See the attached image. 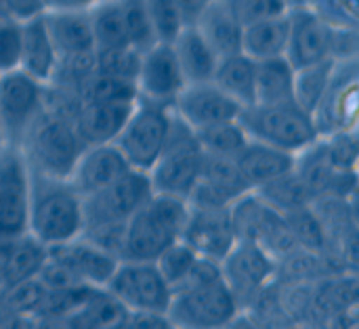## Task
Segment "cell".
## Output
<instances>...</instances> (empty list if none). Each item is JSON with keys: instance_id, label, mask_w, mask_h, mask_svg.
I'll return each mask as SVG.
<instances>
[{"instance_id": "7a4b0ae2", "label": "cell", "mask_w": 359, "mask_h": 329, "mask_svg": "<svg viewBox=\"0 0 359 329\" xmlns=\"http://www.w3.org/2000/svg\"><path fill=\"white\" fill-rule=\"evenodd\" d=\"M187 212V200L151 193L124 225L120 260H156L160 252L181 239Z\"/></svg>"}, {"instance_id": "e0dca14e", "label": "cell", "mask_w": 359, "mask_h": 329, "mask_svg": "<svg viewBox=\"0 0 359 329\" xmlns=\"http://www.w3.org/2000/svg\"><path fill=\"white\" fill-rule=\"evenodd\" d=\"M236 231L229 216V206H191L187 212L181 241H185L198 256L221 262L236 244Z\"/></svg>"}, {"instance_id": "d6986e66", "label": "cell", "mask_w": 359, "mask_h": 329, "mask_svg": "<svg viewBox=\"0 0 359 329\" xmlns=\"http://www.w3.org/2000/svg\"><path fill=\"white\" fill-rule=\"evenodd\" d=\"M248 191L252 189L242 176L233 158H217L204 153L202 172L187 197V204L225 208Z\"/></svg>"}, {"instance_id": "836d02e7", "label": "cell", "mask_w": 359, "mask_h": 329, "mask_svg": "<svg viewBox=\"0 0 359 329\" xmlns=\"http://www.w3.org/2000/svg\"><path fill=\"white\" fill-rule=\"evenodd\" d=\"M332 67H334V61L324 59V61L294 69V103L301 109H305L309 115L313 113L316 105L320 103L326 86L330 82Z\"/></svg>"}, {"instance_id": "cb8c5ba5", "label": "cell", "mask_w": 359, "mask_h": 329, "mask_svg": "<svg viewBox=\"0 0 359 329\" xmlns=\"http://www.w3.org/2000/svg\"><path fill=\"white\" fill-rule=\"evenodd\" d=\"M57 50L48 36L42 15L21 21V52H19V69L48 86L57 71Z\"/></svg>"}, {"instance_id": "83f0119b", "label": "cell", "mask_w": 359, "mask_h": 329, "mask_svg": "<svg viewBox=\"0 0 359 329\" xmlns=\"http://www.w3.org/2000/svg\"><path fill=\"white\" fill-rule=\"evenodd\" d=\"M288 42V13L257 19L242 27V52L255 61L282 57Z\"/></svg>"}, {"instance_id": "8d00e7d4", "label": "cell", "mask_w": 359, "mask_h": 329, "mask_svg": "<svg viewBox=\"0 0 359 329\" xmlns=\"http://www.w3.org/2000/svg\"><path fill=\"white\" fill-rule=\"evenodd\" d=\"M139 61H141V52L130 44L95 50V71L118 80L135 82L139 71Z\"/></svg>"}, {"instance_id": "ac0fdd59", "label": "cell", "mask_w": 359, "mask_h": 329, "mask_svg": "<svg viewBox=\"0 0 359 329\" xmlns=\"http://www.w3.org/2000/svg\"><path fill=\"white\" fill-rule=\"evenodd\" d=\"M46 258L61 267L76 284L90 288H105L120 258L84 237H76L67 244L46 248Z\"/></svg>"}, {"instance_id": "74e56055", "label": "cell", "mask_w": 359, "mask_h": 329, "mask_svg": "<svg viewBox=\"0 0 359 329\" xmlns=\"http://www.w3.org/2000/svg\"><path fill=\"white\" fill-rule=\"evenodd\" d=\"M196 260H198V254L185 241L177 239L164 252H160L154 262H156L158 271L162 273V277L166 279V284L170 286V290H175L187 277V273L191 271Z\"/></svg>"}, {"instance_id": "44dd1931", "label": "cell", "mask_w": 359, "mask_h": 329, "mask_svg": "<svg viewBox=\"0 0 359 329\" xmlns=\"http://www.w3.org/2000/svg\"><path fill=\"white\" fill-rule=\"evenodd\" d=\"M128 170H133L126 162V158L120 153V149L114 143H99V145H86L80 153L74 170H72V185L76 191L86 197L120 176H124Z\"/></svg>"}, {"instance_id": "8992f818", "label": "cell", "mask_w": 359, "mask_h": 329, "mask_svg": "<svg viewBox=\"0 0 359 329\" xmlns=\"http://www.w3.org/2000/svg\"><path fill=\"white\" fill-rule=\"evenodd\" d=\"M166 317L170 328H225L240 319V307L219 277L172 290Z\"/></svg>"}, {"instance_id": "f546056e", "label": "cell", "mask_w": 359, "mask_h": 329, "mask_svg": "<svg viewBox=\"0 0 359 329\" xmlns=\"http://www.w3.org/2000/svg\"><path fill=\"white\" fill-rule=\"evenodd\" d=\"M255 103L261 105L294 103V67L284 55L257 61Z\"/></svg>"}, {"instance_id": "9c48e42d", "label": "cell", "mask_w": 359, "mask_h": 329, "mask_svg": "<svg viewBox=\"0 0 359 329\" xmlns=\"http://www.w3.org/2000/svg\"><path fill=\"white\" fill-rule=\"evenodd\" d=\"M105 290L126 313L166 315L172 298V290L154 260H120Z\"/></svg>"}, {"instance_id": "bcb514c9", "label": "cell", "mask_w": 359, "mask_h": 329, "mask_svg": "<svg viewBox=\"0 0 359 329\" xmlns=\"http://www.w3.org/2000/svg\"><path fill=\"white\" fill-rule=\"evenodd\" d=\"M212 0H177V6H179V13H181V19L185 25H191L196 23V19L200 17V13L210 4Z\"/></svg>"}, {"instance_id": "60d3db41", "label": "cell", "mask_w": 359, "mask_h": 329, "mask_svg": "<svg viewBox=\"0 0 359 329\" xmlns=\"http://www.w3.org/2000/svg\"><path fill=\"white\" fill-rule=\"evenodd\" d=\"M309 8L330 27H359V0H313Z\"/></svg>"}, {"instance_id": "f35d334b", "label": "cell", "mask_w": 359, "mask_h": 329, "mask_svg": "<svg viewBox=\"0 0 359 329\" xmlns=\"http://www.w3.org/2000/svg\"><path fill=\"white\" fill-rule=\"evenodd\" d=\"M328 160L334 168L345 172H358V130H345L322 136Z\"/></svg>"}, {"instance_id": "603a6c76", "label": "cell", "mask_w": 359, "mask_h": 329, "mask_svg": "<svg viewBox=\"0 0 359 329\" xmlns=\"http://www.w3.org/2000/svg\"><path fill=\"white\" fill-rule=\"evenodd\" d=\"M42 19L59 59L95 55V40H93L88 10L48 8L42 13Z\"/></svg>"}, {"instance_id": "8fae6325", "label": "cell", "mask_w": 359, "mask_h": 329, "mask_svg": "<svg viewBox=\"0 0 359 329\" xmlns=\"http://www.w3.org/2000/svg\"><path fill=\"white\" fill-rule=\"evenodd\" d=\"M154 193L147 172L128 170L111 185L84 197V229L124 227ZM82 229V231H84Z\"/></svg>"}, {"instance_id": "d590c367", "label": "cell", "mask_w": 359, "mask_h": 329, "mask_svg": "<svg viewBox=\"0 0 359 329\" xmlns=\"http://www.w3.org/2000/svg\"><path fill=\"white\" fill-rule=\"evenodd\" d=\"M120 13H122V23L126 31V40L133 48L143 52L151 44L158 42L151 17L147 13V6L143 0H118Z\"/></svg>"}, {"instance_id": "4fadbf2b", "label": "cell", "mask_w": 359, "mask_h": 329, "mask_svg": "<svg viewBox=\"0 0 359 329\" xmlns=\"http://www.w3.org/2000/svg\"><path fill=\"white\" fill-rule=\"evenodd\" d=\"M359 61H339L332 67L330 82L316 105L311 120L320 136L358 130Z\"/></svg>"}, {"instance_id": "f1b7e54d", "label": "cell", "mask_w": 359, "mask_h": 329, "mask_svg": "<svg viewBox=\"0 0 359 329\" xmlns=\"http://www.w3.org/2000/svg\"><path fill=\"white\" fill-rule=\"evenodd\" d=\"M255 78H257V61L244 55L242 50L219 57L212 82L229 94L238 105L248 107L255 103Z\"/></svg>"}, {"instance_id": "f6af8a7d", "label": "cell", "mask_w": 359, "mask_h": 329, "mask_svg": "<svg viewBox=\"0 0 359 329\" xmlns=\"http://www.w3.org/2000/svg\"><path fill=\"white\" fill-rule=\"evenodd\" d=\"M2 4V10L8 19H15V21H27V19H34L38 15H42L46 10V4L44 0H0Z\"/></svg>"}, {"instance_id": "52a82bcc", "label": "cell", "mask_w": 359, "mask_h": 329, "mask_svg": "<svg viewBox=\"0 0 359 329\" xmlns=\"http://www.w3.org/2000/svg\"><path fill=\"white\" fill-rule=\"evenodd\" d=\"M172 120L175 113L170 105L137 99L128 120L114 141L133 170L147 172L154 166L170 136Z\"/></svg>"}, {"instance_id": "e575fe53", "label": "cell", "mask_w": 359, "mask_h": 329, "mask_svg": "<svg viewBox=\"0 0 359 329\" xmlns=\"http://www.w3.org/2000/svg\"><path fill=\"white\" fill-rule=\"evenodd\" d=\"M196 136H198L200 147L204 149L206 155L233 158V160L248 141V134L244 132V128H242V124L238 120L215 124L210 128L198 130Z\"/></svg>"}, {"instance_id": "ab89813d", "label": "cell", "mask_w": 359, "mask_h": 329, "mask_svg": "<svg viewBox=\"0 0 359 329\" xmlns=\"http://www.w3.org/2000/svg\"><path fill=\"white\" fill-rule=\"evenodd\" d=\"M147 6V13L151 17L154 29L158 40L162 42H172L175 36L181 31L185 25L177 6V0H143Z\"/></svg>"}, {"instance_id": "681fc988", "label": "cell", "mask_w": 359, "mask_h": 329, "mask_svg": "<svg viewBox=\"0 0 359 329\" xmlns=\"http://www.w3.org/2000/svg\"><path fill=\"white\" fill-rule=\"evenodd\" d=\"M6 143H4V132H2V124H0V147H4Z\"/></svg>"}, {"instance_id": "c3c4849f", "label": "cell", "mask_w": 359, "mask_h": 329, "mask_svg": "<svg viewBox=\"0 0 359 329\" xmlns=\"http://www.w3.org/2000/svg\"><path fill=\"white\" fill-rule=\"evenodd\" d=\"M313 0H288V6L290 8H297V6H309Z\"/></svg>"}, {"instance_id": "b9f144b4", "label": "cell", "mask_w": 359, "mask_h": 329, "mask_svg": "<svg viewBox=\"0 0 359 329\" xmlns=\"http://www.w3.org/2000/svg\"><path fill=\"white\" fill-rule=\"evenodd\" d=\"M21 52V23L15 19L0 21V74L19 69Z\"/></svg>"}, {"instance_id": "d4e9b609", "label": "cell", "mask_w": 359, "mask_h": 329, "mask_svg": "<svg viewBox=\"0 0 359 329\" xmlns=\"http://www.w3.org/2000/svg\"><path fill=\"white\" fill-rule=\"evenodd\" d=\"M294 153L248 139L242 151L236 155V164L250 189H259L290 172L294 168Z\"/></svg>"}, {"instance_id": "484cf974", "label": "cell", "mask_w": 359, "mask_h": 329, "mask_svg": "<svg viewBox=\"0 0 359 329\" xmlns=\"http://www.w3.org/2000/svg\"><path fill=\"white\" fill-rule=\"evenodd\" d=\"M206 38L219 57L242 50V21L238 19L229 0H212L191 23Z\"/></svg>"}, {"instance_id": "7dc6e473", "label": "cell", "mask_w": 359, "mask_h": 329, "mask_svg": "<svg viewBox=\"0 0 359 329\" xmlns=\"http://www.w3.org/2000/svg\"><path fill=\"white\" fill-rule=\"evenodd\" d=\"M105 0H44L46 10L59 8V10H90L93 6L101 4Z\"/></svg>"}, {"instance_id": "4dcf8cb0", "label": "cell", "mask_w": 359, "mask_h": 329, "mask_svg": "<svg viewBox=\"0 0 359 329\" xmlns=\"http://www.w3.org/2000/svg\"><path fill=\"white\" fill-rule=\"evenodd\" d=\"M46 254L48 250L27 233L6 239V288L38 277L46 262Z\"/></svg>"}, {"instance_id": "ba28073f", "label": "cell", "mask_w": 359, "mask_h": 329, "mask_svg": "<svg viewBox=\"0 0 359 329\" xmlns=\"http://www.w3.org/2000/svg\"><path fill=\"white\" fill-rule=\"evenodd\" d=\"M231 225L238 239L259 244L273 260L299 248L286 218L269 206L257 191H248L229 206Z\"/></svg>"}, {"instance_id": "3957f363", "label": "cell", "mask_w": 359, "mask_h": 329, "mask_svg": "<svg viewBox=\"0 0 359 329\" xmlns=\"http://www.w3.org/2000/svg\"><path fill=\"white\" fill-rule=\"evenodd\" d=\"M84 147L74 122L50 109H44L19 145L29 172L48 178H69Z\"/></svg>"}, {"instance_id": "ee69618b", "label": "cell", "mask_w": 359, "mask_h": 329, "mask_svg": "<svg viewBox=\"0 0 359 329\" xmlns=\"http://www.w3.org/2000/svg\"><path fill=\"white\" fill-rule=\"evenodd\" d=\"M328 57L339 61H359V27H330Z\"/></svg>"}, {"instance_id": "4316f807", "label": "cell", "mask_w": 359, "mask_h": 329, "mask_svg": "<svg viewBox=\"0 0 359 329\" xmlns=\"http://www.w3.org/2000/svg\"><path fill=\"white\" fill-rule=\"evenodd\" d=\"M177 55L179 67L187 84L191 82H210L219 63V55L198 31L196 25H183L181 31L170 42Z\"/></svg>"}, {"instance_id": "d6a6232c", "label": "cell", "mask_w": 359, "mask_h": 329, "mask_svg": "<svg viewBox=\"0 0 359 329\" xmlns=\"http://www.w3.org/2000/svg\"><path fill=\"white\" fill-rule=\"evenodd\" d=\"M88 19H90V29H93L95 50L128 44L118 0H105L93 6L88 10Z\"/></svg>"}, {"instance_id": "7c38bea8", "label": "cell", "mask_w": 359, "mask_h": 329, "mask_svg": "<svg viewBox=\"0 0 359 329\" xmlns=\"http://www.w3.org/2000/svg\"><path fill=\"white\" fill-rule=\"evenodd\" d=\"M219 267L227 290L240 307V313L276 281V260L255 241L236 239Z\"/></svg>"}, {"instance_id": "1f68e13d", "label": "cell", "mask_w": 359, "mask_h": 329, "mask_svg": "<svg viewBox=\"0 0 359 329\" xmlns=\"http://www.w3.org/2000/svg\"><path fill=\"white\" fill-rule=\"evenodd\" d=\"M252 191H257L269 206H273L282 214L305 208L313 202V193L301 181V176L294 172V168L290 172L282 174L280 178H276L259 189H252Z\"/></svg>"}, {"instance_id": "7402d4cb", "label": "cell", "mask_w": 359, "mask_h": 329, "mask_svg": "<svg viewBox=\"0 0 359 329\" xmlns=\"http://www.w3.org/2000/svg\"><path fill=\"white\" fill-rule=\"evenodd\" d=\"M137 101H82L74 126L84 145L114 143Z\"/></svg>"}, {"instance_id": "5bb4252c", "label": "cell", "mask_w": 359, "mask_h": 329, "mask_svg": "<svg viewBox=\"0 0 359 329\" xmlns=\"http://www.w3.org/2000/svg\"><path fill=\"white\" fill-rule=\"evenodd\" d=\"M32 172L19 147H0V239H13L27 229Z\"/></svg>"}, {"instance_id": "6da1fadb", "label": "cell", "mask_w": 359, "mask_h": 329, "mask_svg": "<svg viewBox=\"0 0 359 329\" xmlns=\"http://www.w3.org/2000/svg\"><path fill=\"white\" fill-rule=\"evenodd\" d=\"M84 197L69 178L32 174L25 233L44 248L67 244L82 235Z\"/></svg>"}, {"instance_id": "277c9868", "label": "cell", "mask_w": 359, "mask_h": 329, "mask_svg": "<svg viewBox=\"0 0 359 329\" xmlns=\"http://www.w3.org/2000/svg\"><path fill=\"white\" fill-rule=\"evenodd\" d=\"M238 122L242 124L248 139L261 141L294 155L320 139L311 115L297 103H252L248 107H242Z\"/></svg>"}, {"instance_id": "7bdbcfd3", "label": "cell", "mask_w": 359, "mask_h": 329, "mask_svg": "<svg viewBox=\"0 0 359 329\" xmlns=\"http://www.w3.org/2000/svg\"><path fill=\"white\" fill-rule=\"evenodd\" d=\"M229 4L233 6L242 25L257 21V19L284 15L290 10L288 0H229Z\"/></svg>"}, {"instance_id": "ffe728a7", "label": "cell", "mask_w": 359, "mask_h": 329, "mask_svg": "<svg viewBox=\"0 0 359 329\" xmlns=\"http://www.w3.org/2000/svg\"><path fill=\"white\" fill-rule=\"evenodd\" d=\"M330 50V25L324 23L309 6H297L288 10V42L284 57L292 67H305L328 57Z\"/></svg>"}, {"instance_id": "5b68a950", "label": "cell", "mask_w": 359, "mask_h": 329, "mask_svg": "<svg viewBox=\"0 0 359 329\" xmlns=\"http://www.w3.org/2000/svg\"><path fill=\"white\" fill-rule=\"evenodd\" d=\"M202 164L204 149L200 147L196 132L175 115L170 136L154 166L147 170L154 193L187 200L200 178Z\"/></svg>"}, {"instance_id": "2e32d148", "label": "cell", "mask_w": 359, "mask_h": 329, "mask_svg": "<svg viewBox=\"0 0 359 329\" xmlns=\"http://www.w3.org/2000/svg\"><path fill=\"white\" fill-rule=\"evenodd\" d=\"M242 105L225 94L212 80L185 84L172 103V113L194 132L238 120Z\"/></svg>"}, {"instance_id": "30bf717a", "label": "cell", "mask_w": 359, "mask_h": 329, "mask_svg": "<svg viewBox=\"0 0 359 329\" xmlns=\"http://www.w3.org/2000/svg\"><path fill=\"white\" fill-rule=\"evenodd\" d=\"M46 109V86L21 69L0 74V124L4 143L19 147Z\"/></svg>"}, {"instance_id": "9a60e30c", "label": "cell", "mask_w": 359, "mask_h": 329, "mask_svg": "<svg viewBox=\"0 0 359 329\" xmlns=\"http://www.w3.org/2000/svg\"><path fill=\"white\" fill-rule=\"evenodd\" d=\"M185 84L187 82L170 42L158 40L141 52L139 71L135 78L137 99L172 107L177 94L183 90Z\"/></svg>"}]
</instances>
